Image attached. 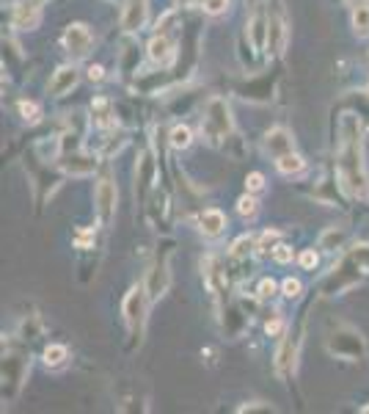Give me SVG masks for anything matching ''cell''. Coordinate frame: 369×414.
Listing matches in <instances>:
<instances>
[{"label":"cell","mask_w":369,"mask_h":414,"mask_svg":"<svg viewBox=\"0 0 369 414\" xmlns=\"http://www.w3.org/2000/svg\"><path fill=\"white\" fill-rule=\"evenodd\" d=\"M281 293H284L287 298H300V293H303L300 279H295V276H287V279L281 282Z\"/></svg>","instance_id":"25"},{"label":"cell","mask_w":369,"mask_h":414,"mask_svg":"<svg viewBox=\"0 0 369 414\" xmlns=\"http://www.w3.org/2000/svg\"><path fill=\"white\" fill-rule=\"evenodd\" d=\"M353 33L358 39H369V6H358L353 9Z\"/></svg>","instance_id":"20"},{"label":"cell","mask_w":369,"mask_h":414,"mask_svg":"<svg viewBox=\"0 0 369 414\" xmlns=\"http://www.w3.org/2000/svg\"><path fill=\"white\" fill-rule=\"evenodd\" d=\"M262 3H265V0H248V6H251V9H259Z\"/></svg>","instance_id":"38"},{"label":"cell","mask_w":369,"mask_h":414,"mask_svg":"<svg viewBox=\"0 0 369 414\" xmlns=\"http://www.w3.org/2000/svg\"><path fill=\"white\" fill-rule=\"evenodd\" d=\"M179 6H198V3H204V0H176Z\"/></svg>","instance_id":"36"},{"label":"cell","mask_w":369,"mask_h":414,"mask_svg":"<svg viewBox=\"0 0 369 414\" xmlns=\"http://www.w3.org/2000/svg\"><path fill=\"white\" fill-rule=\"evenodd\" d=\"M284 39H287V26H284V17L276 14L271 20V30H268V50L281 52L284 50Z\"/></svg>","instance_id":"17"},{"label":"cell","mask_w":369,"mask_h":414,"mask_svg":"<svg viewBox=\"0 0 369 414\" xmlns=\"http://www.w3.org/2000/svg\"><path fill=\"white\" fill-rule=\"evenodd\" d=\"M254 243H256V240H254L251 235H243L240 240H234V246H232V257H246L248 252L254 249Z\"/></svg>","instance_id":"26"},{"label":"cell","mask_w":369,"mask_h":414,"mask_svg":"<svg viewBox=\"0 0 369 414\" xmlns=\"http://www.w3.org/2000/svg\"><path fill=\"white\" fill-rule=\"evenodd\" d=\"M116 199H119V194H116L113 180L110 177H102L97 182V188H94V205H97L99 224H110L113 221V216H116Z\"/></svg>","instance_id":"4"},{"label":"cell","mask_w":369,"mask_h":414,"mask_svg":"<svg viewBox=\"0 0 369 414\" xmlns=\"http://www.w3.org/2000/svg\"><path fill=\"white\" fill-rule=\"evenodd\" d=\"M276 246H278V233H276V230L262 235V240H259V252H262V254H268V252L276 249Z\"/></svg>","instance_id":"29"},{"label":"cell","mask_w":369,"mask_h":414,"mask_svg":"<svg viewBox=\"0 0 369 414\" xmlns=\"http://www.w3.org/2000/svg\"><path fill=\"white\" fill-rule=\"evenodd\" d=\"M273 257H276V262H290V259H293V249L284 246V243H278V246L273 249Z\"/></svg>","instance_id":"32"},{"label":"cell","mask_w":369,"mask_h":414,"mask_svg":"<svg viewBox=\"0 0 369 414\" xmlns=\"http://www.w3.org/2000/svg\"><path fill=\"white\" fill-rule=\"evenodd\" d=\"M276 166H278L281 174H300L306 169V160L297 155V152H287L284 157L276 160Z\"/></svg>","instance_id":"19"},{"label":"cell","mask_w":369,"mask_h":414,"mask_svg":"<svg viewBox=\"0 0 369 414\" xmlns=\"http://www.w3.org/2000/svg\"><path fill=\"white\" fill-rule=\"evenodd\" d=\"M295 345L297 342L293 337H284L281 345H278V351H276V370L281 376H287L290 370H295Z\"/></svg>","instance_id":"14"},{"label":"cell","mask_w":369,"mask_h":414,"mask_svg":"<svg viewBox=\"0 0 369 414\" xmlns=\"http://www.w3.org/2000/svg\"><path fill=\"white\" fill-rule=\"evenodd\" d=\"M42 23V0H23L14 6L11 14V26L17 30H33Z\"/></svg>","instance_id":"6"},{"label":"cell","mask_w":369,"mask_h":414,"mask_svg":"<svg viewBox=\"0 0 369 414\" xmlns=\"http://www.w3.org/2000/svg\"><path fill=\"white\" fill-rule=\"evenodd\" d=\"M149 58L154 61V64H160V67H169L174 58H176V47H174V42L166 36V33H157L152 42H149Z\"/></svg>","instance_id":"8"},{"label":"cell","mask_w":369,"mask_h":414,"mask_svg":"<svg viewBox=\"0 0 369 414\" xmlns=\"http://www.w3.org/2000/svg\"><path fill=\"white\" fill-rule=\"evenodd\" d=\"M347 6H353V9H358V6H364V3H367V0H345Z\"/></svg>","instance_id":"37"},{"label":"cell","mask_w":369,"mask_h":414,"mask_svg":"<svg viewBox=\"0 0 369 414\" xmlns=\"http://www.w3.org/2000/svg\"><path fill=\"white\" fill-rule=\"evenodd\" d=\"M113 108H110V103L105 100V97H97L94 103H91V119L97 122L99 128H108V125H113Z\"/></svg>","instance_id":"18"},{"label":"cell","mask_w":369,"mask_h":414,"mask_svg":"<svg viewBox=\"0 0 369 414\" xmlns=\"http://www.w3.org/2000/svg\"><path fill=\"white\" fill-rule=\"evenodd\" d=\"M89 235H91V233H80V235H77V246H80V249H86V246H89Z\"/></svg>","instance_id":"34"},{"label":"cell","mask_w":369,"mask_h":414,"mask_svg":"<svg viewBox=\"0 0 369 414\" xmlns=\"http://www.w3.org/2000/svg\"><path fill=\"white\" fill-rule=\"evenodd\" d=\"M342 240H345V233L342 230H336V227H331V230H325L320 237V249H339L342 246Z\"/></svg>","instance_id":"23"},{"label":"cell","mask_w":369,"mask_h":414,"mask_svg":"<svg viewBox=\"0 0 369 414\" xmlns=\"http://www.w3.org/2000/svg\"><path fill=\"white\" fill-rule=\"evenodd\" d=\"M77 80H80V72H77L74 67H61V69H55V75L50 80V94H52V97H64L67 91H72L74 86H77Z\"/></svg>","instance_id":"10"},{"label":"cell","mask_w":369,"mask_h":414,"mask_svg":"<svg viewBox=\"0 0 369 414\" xmlns=\"http://www.w3.org/2000/svg\"><path fill=\"white\" fill-rule=\"evenodd\" d=\"M61 169L72 177H89L97 169V157L94 155H67L61 160Z\"/></svg>","instance_id":"11"},{"label":"cell","mask_w":369,"mask_h":414,"mask_svg":"<svg viewBox=\"0 0 369 414\" xmlns=\"http://www.w3.org/2000/svg\"><path fill=\"white\" fill-rule=\"evenodd\" d=\"M20 113H23L25 122H39V113H42V111H39V105L36 103L23 100V103H20Z\"/></svg>","instance_id":"27"},{"label":"cell","mask_w":369,"mask_h":414,"mask_svg":"<svg viewBox=\"0 0 369 414\" xmlns=\"http://www.w3.org/2000/svg\"><path fill=\"white\" fill-rule=\"evenodd\" d=\"M67 357H69V351H67V345H58V342H52L45 348V362L47 367H58V364L67 362Z\"/></svg>","instance_id":"21"},{"label":"cell","mask_w":369,"mask_h":414,"mask_svg":"<svg viewBox=\"0 0 369 414\" xmlns=\"http://www.w3.org/2000/svg\"><path fill=\"white\" fill-rule=\"evenodd\" d=\"M339 182L347 196H367L369 180L364 169V138L361 119L356 113H342L339 119Z\"/></svg>","instance_id":"1"},{"label":"cell","mask_w":369,"mask_h":414,"mask_svg":"<svg viewBox=\"0 0 369 414\" xmlns=\"http://www.w3.org/2000/svg\"><path fill=\"white\" fill-rule=\"evenodd\" d=\"M268 30H271V20L262 11H256L251 17V23H248V39H251L254 50H265L268 47Z\"/></svg>","instance_id":"12"},{"label":"cell","mask_w":369,"mask_h":414,"mask_svg":"<svg viewBox=\"0 0 369 414\" xmlns=\"http://www.w3.org/2000/svg\"><path fill=\"white\" fill-rule=\"evenodd\" d=\"M91 45H94L91 30L83 26V23H72V26L67 28V33H64V47H67V52H69L72 58H86V55L91 52Z\"/></svg>","instance_id":"5"},{"label":"cell","mask_w":369,"mask_h":414,"mask_svg":"<svg viewBox=\"0 0 369 414\" xmlns=\"http://www.w3.org/2000/svg\"><path fill=\"white\" fill-rule=\"evenodd\" d=\"M149 301H152V298H149L147 285H135L127 296H124L122 312H124V320H127L130 329H141V326H144Z\"/></svg>","instance_id":"3"},{"label":"cell","mask_w":369,"mask_h":414,"mask_svg":"<svg viewBox=\"0 0 369 414\" xmlns=\"http://www.w3.org/2000/svg\"><path fill=\"white\" fill-rule=\"evenodd\" d=\"M237 213H240L243 218H256V213H259V202H256L251 194H246V196L237 199Z\"/></svg>","instance_id":"24"},{"label":"cell","mask_w":369,"mask_h":414,"mask_svg":"<svg viewBox=\"0 0 369 414\" xmlns=\"http://www.w3.org/2000/svg\"><path fill=\"white\" fill-rule=\"evenodd\" d=\"M89 75H91V80H99L102 78V67H91V72H89Z\"/></svg>","instance_id":"35"},{"label":"cell","mask_w":369,"mask_h":414,"mask_svg":"<svg viewBox=\"0 0 369 414\" xmlns=\"http://www.w3.org/2000/svg\"><path fill=\"white\" fill-rule=\"evenodd\" d=\"M116 3H122V0H116Z\"/></svg>","instance_id":"40"},{"label":"cell","mask_w":369,"mask_h":414,"mask_svg":"<svg viewBox=\"0 0 369 414\" xmlns=\"http://www.w3.org/2000/svg\"><path fill=\"white\" fill-rule=\"evenodd\" d=\"M193 144V133L191 128H185V125H176L171 130V147L174 150H188Z\"/></svg>","instance_id":"22"},{"label":"cell","mask_w":369,"mask_h":414,"mask_svg":"<svg viewBox=\"0 0 369 414\" xmlns=\"http://www.w3.org/2000/svg\"><path fill=\"white\" fill-rule=\"evenodd\" d=\"M265 150L268 155H273L276 160L284 157L287 152H295V141H293V133L284 128H273L268 135H265Z\"/></svg>","instance_id":"7"},{"label":"cell","mask_w":369,"mask_h":414,"mask_svg":"<svg viewBox=\"0 0 369 414\" xmlns=\"http://www.w3.org/2000/svg\"><path fill=\"white\" fill-rule=\"evenodd\" d=\"M246 185H248V191H251V194H259V191L265 188V177H262L259 172H251V174L246 177Z\"/></svg>","instance_id":"30"},{"label":"cell","mask_w":369,"mask_h":414,"mask_svg":"<svg viewBox=\"0 0 369 414\" xmlns=\"http://www.w3.org/2000/svg\"><path fill=\"white\" fill-rule=\"evenodd\" d=\"M273 293H276V282L273 279H262L259 282V298H271Z\"/></svg>","instance_id":"33"},{"label":"cell","mask_w":369,"mask_h":414,"mask_svg":"<svg viewBox=\"0 0 369 414\" xmlns=\"http://www.w3.org/2000/svg\"><path fill=\"white\" fill-rule=\"evenodd\" d=\"M144 23H147V0H132L124 9L122 26L127 30H138V28H144Z\"/></svg>","instance_id":"15"},{"label":"cell","mask_w":369,"mask_h":414,"mask_svg":"<svg viewBox=\"0 0 369 414\" xmlns=\"http://www.w3.org/2000/svg\"><path fill=\"white\" fill-rule=\"evenodd\" d=\"M297 262H300L303 268H314V265L320 262V257H317V252H314V249H306V252H300Z\"/></svg>","instance_id":"31"},{"label":"cell","mask_w":369,"mask_h":414,"mask_svg":"<svg viewBox=\"0 0 369 414\" xmlns=\"http://www.w3.org/2000/svg\"><path fill=\"white\" fill-rule=\"evenodd\" d=\"M234 128L232 122V108L226 105V100L212 97L207 108H204V119H201V133L210 138V144H218L221 138H226Z\"/></svg>","instance_id":"2"},{"label":"cell","mask_w":369,"mask_h":414,"mask_svg":"<svg viewBox=\"0 0 369 414\" xmlns=\"http://www.w3.org/2000/svg\"><path fill=\"white\" fill-rule=\"evenodd\" d=\"M361 412H364V414H369V406H364V409H361Z\"/></svg>","instance_id":"39"},{"label":"cell","mask_w":369,"mask_h":414,"mask_svg":"<svg viewBox=\"0 0 369 414\" xmlns=\"http://www.w3.org/2000/svg\"><path fill=\"white\" fill-rule=\"evenodd\" d=\"M152 180H154V163H152V157L149 155H144L141 157V163H138V172H135V194H138L141 199L149 194Z\"/></svg>","instance_id":"16"},{"label":"cell","mask_w":369,"mask_h":414,"mask_svg":"<svg viewBox=\"0 0 369 414\" xmlns=\"http://www.w3.org/2000/svg\"><path fill=\"white\" fill-rule=\"evenodd\" d=\"M169 282H171V274H169V262H154V268L149 271V279H147V290H149V298H160L166 290H169Z\"/></svg>","instance_id":"9"},{"label":"cell","mask_w":369,"mask_h":414,"mask_svg":"<svg viewBox=\"0 0 369 414\" xmlns=\"http://www.w3.org/2000/svg\"><path fill=\"white\" fill-rule=\"evenodd\" d=\"M198 227H201V233L207 235V237H218L226 230V216H223L221 210L210 207V210H204L198 216Z\"/></svg>","instance_id":"13"},{"label":"cell","mask_w":369,"mask_h":414,"mask_svg":"<svg viewBox=\"0 0 369 414\" xmlns=\"http://www.w3.org/2000/svg\"><path fill=\"white\" fill-rule=\"evenodd\" d=\"M201 9H204L207 14H212V17H215V14H223V11L229 9V0H204V6H201Z\"/></svg>","instance_id":"28"}]
</instances>
